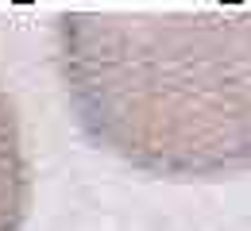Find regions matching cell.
Masks as SVG:
<instances>
[{
  "instance_id": "7a4b0ae2",
  "label": "cell",
  "mask_w": 251,
  "mask_h": 231,
  "mask_svg": "<svg viewBox=\"0 0 251 231\" xmlns=\"http://www.w3.org/2000/svg\"><path fill=\"white\" fill-rule=\"evenodd\" d=\"M31 208V162L16 97L0 77V231H24Z\"/></svg>"
},
{
  "instance_id": "6da1fadb",
  "label": "cell",
  "mask_w": 251,
  "mask_h": 231,
  "mask_svg": "<svg viewBox=\"0 0 251 231\" xmlns=\"http://www.w3.org/2000/svg\"><path fill=\"white\" fill-rule=\"evenodd\" d=\"M47 46L97 150L166 181L251 169V12H58Z\"/></svg>"
}]
</instances>
